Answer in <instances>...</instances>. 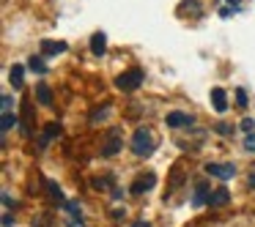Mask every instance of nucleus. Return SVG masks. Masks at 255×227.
I'll return each instance as SVG.
<instances>
[{
  "label": "nucleus",
  "instance_id": "ddd939ff",
  "mask_svg": "<svg viewBox=\"0 0 255 227\" xmlns=\"http://www.w3.org/2000/svg\"><path fill=\"white\" fill-rule=\"evenodd\" d=\"M228 200H231V192H228L225 186H220V189H214V192H211V197H209V205H214V208H220V205H228Z\"/></svg>",
  "mask_w": 255,
  "mask_h": 227
},
{
  "label": "nucleus",
  "instance_id": "f257e3e1",
  "mask_svg": "<svg viewBox=\"0 0 255 227\" xmlns=\"http://www.w3.org/2000/svg\"><path fill=\"white\" fill-rule=\"evenodd\" d=\"M132 153L134 156H151L156 151V137H154V132H151L148 126H140V129H134V134H132Z\"/></svg>",
  "mask_w": 255,
  "mask_h": 227
},
{
  "label": "nucleus",
  "instance_id": "2eb2a0df",
  "mask_svg": "<svg viewBox=\"0 0 255 227\" xmlns=\"http://www.w3.org/2000/svg\"><path fill=\"white\" fill-rule=\"evenodd\" d=\"M36 96H39V104L52 107V90H50V85H47V82H39V85H36Z\"/></svg>",
  "mask_w": 255,
  "mask_h": 227
},
{
  "label": "nucleus",
  "instance_id": "a211bd4d",
  "mask_svg": "<svg viewBox=\"0 0 255 227\" xmlns=\"http://www.w3.org/2000/svg\"><path fill=\"white\" fill-rule=\"evenodd\" d=\"M28 66H30V69H33V72H39V74H44V72H47V63H44V61H41V58H39V55H30V61H28Z\"/></svg>",
  "mask_w": 255,
  "mask_h": 227
},
{
  "label": "nucleus",
  "instance_id": "5701e85b",
  "mask_svg": "<svg viewBox=\"0 0 255 227\" xmlns=\"http://www.w3.org/2000/svg\"><path fill=\"white\" fill-rule=\"evenodd\" d=\"M11 225H14V219L6 214V216H3V227H11Z\"/></svg>",
  "mask_w": 255,
  "mask_h": 227
},
{
  "label": "nucleus",
  "instance_id": "9d476101",
  "mask_svg": "<svg viewBox=\"0 0 255 227\" xmlns=\"http://www.w3.org/2000/svg\"><path fill=\"white\" fill-rule=\"evenodd\" d=\"M211 107H214L220 115L228 110V99H225V90H222V88H214V90H211Z\"/></svg>",
  "mask_w": 255,
  "mask_h": 227
},
{
  "label": "nucleus",
  "instance_id": "b1692460",
  "mask_svg": "<svg viewBox=\"0 0 255 227\" xmlns=\"http://www.w3.org/2000/svg\"><path fill=\"white\" fill-rule=\"evenodd\" d=\"M247 183H250V189H255V170L250 172V178H247Z\"/></svg>",
  "mask_w": 255,
  "mask_h": 227
},
{
  "label": "nucleus",
  "instance_id": "7ed1b4c3",
  "mask_svg": "<svg viewBox=\"0 0 255 227\" xmlns=\"http://www.w3.org/2000/svg\"><path fill=\"white\" fill-rule=\"evenodd\" d=\"M0 104H3V121H0V132L6 134L11 126H17V121H19V115L14 112V107H11V96H0Z\"/></svg>",
  "mask_w": 255,
  "mask_h": 227
},
{
  "label": "nucleus",
  "instance_id": "f03ea898",
  "mask_svg": "<svg viewBox=\"0 0 255 227\" xmlns=\"http://www.w3.org/2000/svg\"><path fill=\"white\" fill-rule=\"evenodd\" d=\"M145 74L140 72V69H129V72H124L121 77L116 79V88L118 90H127V93H132V90H137L140 85H143Z\"/></svg>",
  "mask_w": 255,
  "mask_h": 227
},
{
  "label": "nucleus",
  "instance_id": "6ab92c4d",
  "mask_svg": "<svg viewBox=\"0 0 255 227\" xmlns=\"http://www.w3.org/2000/svg\"><path fill=\"white\" fill-rule=\"evenodd\" d=\"M244 151H250V153H255V134L250 132L247 137H244Z\"/></svg>",
  "mask_w": 255,
  "mask_h": 227
},
{
  "label": "nucleus",
  "instance_id": "a878e982",
  "mask_svg": "<svg viewBox=\"0 0 255 227\" xmlns=\"http://www.w3.org/2000/svg\"><path fill=\"white\" fill-rule=\"evenodd\" d=\"M231 3H233V6H236V3H239V0H231Z\"/></svg>",
  "mask_w": 255,
  "mask_h": 227
},
{
  "label": "nucleus",
  "instance_id": "4468645a",
  "mask_svg": "<svg viewBox=\"0 0 255 227\" xmlns=\"http://www.w3.org/2000/svg\"><path fill=\"white\" fill-rule=\"evenodd\" d=\"M105 50H107V36L99 30V33L91 36V52L94 55H105Z\"/></svg>",
  "mask_w": 255,
  "mask_h": 227
},
{
  "label": "nucleus",
  "instance_id": "393cba45",
  "mask_svg": "<svg viewBox=\"0 0 255 227\" xmlns=\"http://www.w3.org/2000/svg\"><path fill=\"white\" fill-rule=\"evenodd\" d=\"M132 227H151V225H148V222H134Z\"/></svg>",
  "mask_w": 255,
  "mask_h": 227
},
{
  "label": "nucleus",
  "instance_id": "412c9836",
  "mask_svg": "<svg viewBox=\"0 0 255 227\" xmlns=\"http://www.w3.org/2000/svg\"><path fill=\"white\" fill-rule=\"evenodd\" d=\"M253 126H255L253 118H244V121H242V129H244V132H253Z\"/></svg>",
  "mask_w": 255,
  "mask_h": 227
},
{
  "label": "nucleus",
  "instance_id": "4be33fe9",
  "mask_svg": "<svg viewBox=\"0 0 255 227\" xmlns=\"http://www.w3.org/2000/svg\"><path fill=\"white\" fill-rule=\"evenodd\" d=\"M217 132H220V134H231V132H233V129H231V126H228V123H217Z\"/></svg>",
  "mask_w": 255,
  "mask_h": 227
},
{
  "label": "nucleus",
  "instance_id": "0eeeda50",
  "mask_svg": "<svg viewBox=\"0 0 255 227\" xmlns=\"http://www.w3.org/2000/svg\"><path fill=\"white\" fill-rule=\"evenodd\" d=\"M165 123H167L170 129H184V126H192V115H189V112H178V110H173V112H167Z\"/></svg>",
  "mask_w": 255,
  "mask_h": 227
},
{
  "label": "nucleus",
  "instance_id": "20e7f679",
  "mask_svg": "<svg viewBox=\"0 0 255 227\" xmlns=\"http://www.w3.org/2000/svg\"><path fill=\"white\" fill-rule=\"evenodd\" d=\"M39 50H41V55L55 58V55H63V52L69 50V44H66V41H55V39H41Z\"/></svg>",
  "mask_w": 255,
  "mask_h": 227
},
{
  "label": "nucleus",
  "instance_id": "423d86ee",
  "mask_svg": "<svg viewBox=\"0 0 255 227\" xmlns=\"http://www.w3.org/2000/svg\"><path fill=\"white\" fill-rule=\"evenodd\" d=\"M154 183H156V175H154V172H145V175L134 178V183L129 186V192H132V194H143V192H148V189H154Z\"/></svg>",
  "mask_w": 255,
  "mask_h": 227
},
{
  "label": "nucleus",
  "instance_id": "aec40b11",
  "mask_svg": "<svg viewBox=\"0 0 255 227\" xmlns=\"http://www.w3.org/2000/svg\"><path fill=\"white\" fill-rule=\"evenodd\" d=\"M236 101H239V107H247V93H244L242 88L236 90Z\"/></svg>",
  "mask_w": 255,
  "mask_h": 227
},
{
  "label": "nucleus",
  "instance_id": "6e6552de",
  "mask_svg": "<svg viewBox=\"0 0 255 227\" xmlns=\"http://www.w3.org/2000/svg\"><path fill=\"white\" fill-rule=\"evenodd\" d=\"M8 79H11L14 90H22V88H25V66L14 63V66H11V72H8Z\"/></svg>",
  "mask_w": 255,
  "mask_h": 227
},
{
  "label": "nucleus",
  "instance_id": "1a4fd4ad",
  "mask_svg": "<svg viewBox=\"0 0 255 227\" xmlns=\"http://www.w3.org/2000/svg\"><path fill=\"white\" fill-rule=\"evenodd\" d=\"M63 208H66V214H69V227H85L83 216H80V203H66Z\"/></svg>",
  "mask_w": 255,
  "mask_h": 227
},
{
  "label": "nucleus",
  "instance_id": "f8f14e48",
  "mask_svg": "<svg viewBox=\"0 0 255 227\" xmlns=\"http://www.w3.org/2000/svg\"><path fill=\"white\" fill-rule=\"evenodd\" d=\"M121 143H124V140H121V137H118V134H116V132H113V134H110V137H107V143H105V148H102V156H116V153H118V151H121Z\"/></svg>",
  "mask_w": 255,
  "mask_h": 227
},
{
  "label": "nucleus",
  "instance_id": "9b49d317",
  "mask_svg": "<svg viewBox=\"0 0 255 227\" xmlns=\"http://www.w3.org/2000/svg\"><path fill=\"white\" fill-rule=\"evenodd\" d=\"M209 197H211L209 183H198V186H195V194H192V205H209Z\"/></svg>",
  "mask_w": 255,
  "mask_h": 227
},
{
  "label": "nucleus",
  "instance_id": "dca6fc26",
  "mask_svg": "<svg viewBox=\"0 0 255 227\" xmlns=\"http://www.w3.org/2000/svg\"><path fill=\"white\" fill-rule=\"evenodd\" d=\"M44 189H47V194H50V197L55 200L58 205H66V200H63V192H61V186H58L55 181H44Z\"/></svg>",
  "mask_w": 255,
  "mask_h": 227
},
{
  "label": "nucleus",
  "instance_id": "39448f33",
  "mask_svg": "<svg viewBox=\"0 0 255 227\" xmlns=\"http://www.w3.org/2000/svg\"><path fill=\"white\" fill-rule=\"evenodd\" d=\"M206 172H209V175H214V178H220V181H228V178L236 175V167H233V164H217V161H209V164H206Z\"/></svg>",
  "mask_w": 255,
  "mask_h": 227
},
{
  "label": "nucleus",
  "instance_id": "f3484780",
  "mask_svg": "<svg viewBox=\"0 0 255 227\" xmlns=\"http://www.w3.org/2000/svg\"><path fill=\"white\" fill-rule=\"evenodd\" d=\"M58 134H61V126H58V123H50V126L44 129V134H41V145L52 143V140H55Z\"/></svg>",
  "mask_w": 255,
  "mask_h": 227
}]
</instances>
